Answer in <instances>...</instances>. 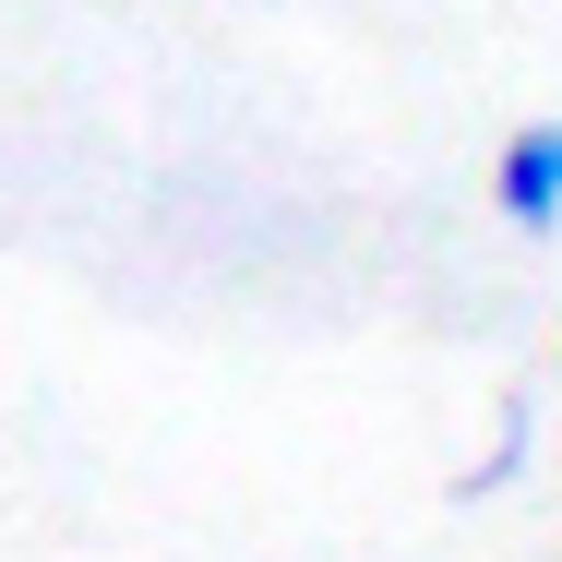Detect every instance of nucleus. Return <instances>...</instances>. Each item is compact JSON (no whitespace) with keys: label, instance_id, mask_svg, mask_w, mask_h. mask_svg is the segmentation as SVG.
<instances>
[{"label":"nucleus","instance_id":"2","mask_svg":"<svg viewBox=\"0 0 562 562\" xmlns=\"http://www.w3.org/2000/svg\"><path fill=\"white\" fill-rule=\"evenodd\" d=\"M527 454H539V407H527V395H503V407H491V454H479V467H454V503H503V491L527 479Z\"/></svg>","mask_w":562,"mask_h":562},{"label":"nucleus","instance_id":"1","mask_svg":"<svg viewBox=\"0 0 562 562\" xmlns=\"http://www.w3.org/2000/svg\"><path fill=\"white\" fill-rule=\"evenodd\" d=\"M491 216L515 227V239H551L562 227V120L503 132V156H491Z\"/></svg>","mask_w":562,"mask_h":562}]
</instances>
